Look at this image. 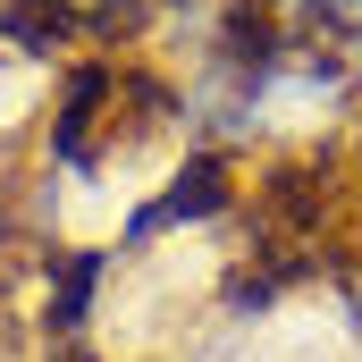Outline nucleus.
<instances>
[{"instance_id": "f257e3e1", "label": "nucleus", "mask_w": 362, "mask_h": 362, "mask_svg": "<svg viewBox=\"0 0 362 362\" xmlns=\"http://www.w3.org/2000/svg\"><path fill=\"white\" fill-rule=\"evenodd\" d=\"M295 8H303L320 34H337L346 51H362V0H295Z\"/></svg>"}]
</instances>
